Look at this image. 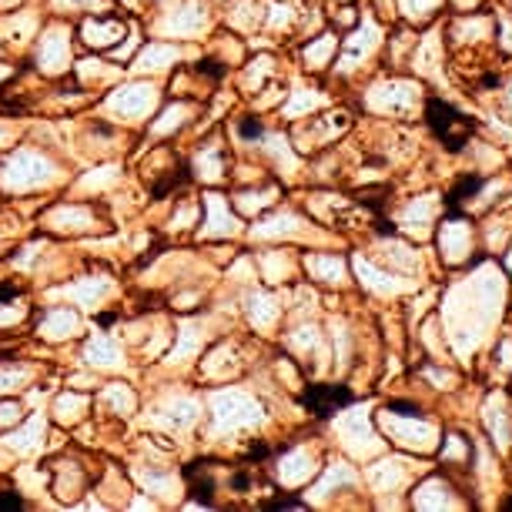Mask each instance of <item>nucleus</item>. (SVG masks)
Segmentation results:
<instances>
[{
    "label": "nucleus",
    "instance_id": "nucleus-2",
    "mask_svg": "<svg viewBox=\"0 0 512 512\" xmlns=\"http://www.w3.org/2000/svg\"><path fill=\"white\" fill-rule=\"evenodd\" d=\"M305 402L312 405L315 415H332L338 405L349 402V392H345V389H308Z\"/></svg>",
    "mask_w": 512,
    "mask_h": 512
},
{
    "label": "nucleus",
    "instance_id": "nucleus-8",
    "mask_svg": "<svg viewBox=\"0 0 512 512\" xmlns=\"http://www.w3.org/2000/svg\"><path fill=\"white\" fill-rule=\"evenodd\" d=\"M17 509V506H24V502H21V496H0V509Z\"/></svg>",
    "mask_w": 512,
    "mask_h": 512
},
{
    "label": "nucleus",
    "instance_id": "nucleus-1",
    "mask_svg": "<svg viewBox=\"0 0 512 512\" xmlns=\"http://www.w3.org/2000/svg\"><path fill=\"white\" fill-rule=\"evenodd\" d=\"M429 121H432V128H436L439 138L446 141L452 151H459L462 144H466V138H469V121L462 118L459 111H452L449 104L432 101L429 104Z\"/></svg>",
    "mask_w": 512,
    "mask_h": 512
},
{
    "label": "nucleus",
    "instance_id": "nucleus-3",
    "mask_svg": "<svg viewBox=\"0 0 512 512\" xmlns=\"http://www.w3.org/2000/svg\"><path fill=\"white\" fill-rule=\"evenodd\" d=\"M124 34V27L118 21H88L84 24V41L94 47H108Z\"/></svg>",
    "mask_w": 512,
    "mask_h": 512
},
{
    "label": "nucleus",
    "instance_id": "nucleus-6",
    "mask_svg": "<svg viewBox=\"0 0 512 512\" xmlns=\"http://www.w3.org/2000/svg\"><path fill=\"white\" fill-rule=\"evenodd\" d=\"M241 134H245V138H258V134H262V124H258V121H245V124H241Z\"/></svg>",
    "mask_w": 512,
    "mask_h": 512
},
{
    "label": "nucleus",
    "instance_id": "nucleus-4",
    "mask_svg": "<svg viewBox=\"0 0 512 512\" xmlns=\"http://www.w3.org/2000/svg\"><path fill=\"white\" fill-rule=\"evenodd\" d=\"M151 104V88H124L118 98H114V108L118 111H138V108H148Z\"/></svg>",
    "mask_w": 512,
    "mask_h": 512
},
{
    "label": "nucleus",
    "instance_id": "nucleus-7",
    "mask_svg": "<svg viewBox=\"0 0 512 512\" xmlns=\"http://www.w3.org/2000/svg\"><path fill=\"white\" fill-rule=\"evenodd\" d=\"M17 412H21L17 405H0V422H17Z\"/></svg>",
    "mask_w": 512,
    "mask_h": 512
},
{
    "label": "nucleus",
    "instance_id": "nucleus-5",
    "mask_svg": "<svg viewBox=\"0 0 512 512\" xmlns=\"http://www.w3.org/2000/svg\"><path fill=\"white\" fill-rule=\"evenodd\" d=\"M88 355H91V359L98 355V362H101V365H111V362H114V349H111L108 342H101V338H98V342H91Z\"/></svg>",
    "mask_w": 512,
    "mask_h": 512
}]
</instances>
